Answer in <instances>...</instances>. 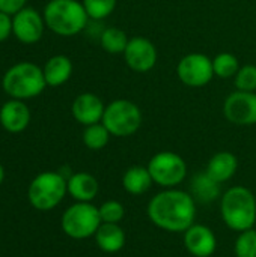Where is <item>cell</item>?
Listing matches in <instances>:
<instances>
[{
    "label": "cell",
    "instance_id": "obj_1",
    "mask_svg": "<svg viewBox=\"0 0 256 257\" xmlns=\"http://www.w3.org/2000/svg\"><path fill=\"white\" fill-rule=\"evenodd\" d=\"M149 221L170 233H184L196 220V200L187 191L163 188L146 206Z\"/></svg>",
    "mask_w": 256,
    "mask_h": 257
},
{
    "label": "cell",
    "instance_id": "obj_28",
    "mask_svg": "<svg viewBox=\"0 0 256 257\" xmlns=\"http://www.w3.org/2000/svg\"><path fill=\"white\" fill-rule=\"evenodd\" d=\"M235 87L243 92H255L256 90V66L244 65L235 75Z\"/></svg>",
    "mask_w": 256,
    "mask_h": 257
},
{
    "label": "cell",
    "instance_id": "obj_17",
    "mask_svg": "<svg viewBox=\"0 0 256 257\" xmlns=\"http://www.w3.org/2000/svg\"><path fill=\"white\" fill-rule=\"evenodd\" d=\"M237 169H238L237 157L228 151H222V152L214 154L210 158L205 172L214 181H217L219 184H223L234 178V175L237 173Z\"/></svg>",
    "mask_w": 256,
    "mask_h": 257
},
{
    "label": "cell",
    "instance_id": "obj_31",
    "mask_svg": "<svg viewBox=\"0 0 256 257\" xmlns=\"http://www.w3.org/2000/svg\"><path fill=\"white\" fill-rule=\"evenodd\" d=\"M3 179H5V169H3V166L0 164V184L3 182Z\"/></svg>",
    "mask_w": 256,
    "mask_h": 257
},
{
    "label": "cell",
    "instance_id": "obj_22",
    "mask_svg": "<svg viewBox=\"0 0 256 257\" xmlns=\"http://www.w3.org/2000/svg\"><path fill=\"white\" fill-rule=\"evenodd\" d=\"M127 33L118 27H107L100 35V44L106 53L110 54H124L128 45Z\"/></svg>",
    "mask_w": 256,
    "mask_h": 257
},
{
    "label": "cell",
    "instance_id": "obj_29",
    "mask_svg": "<svg viewBox=\"0 0 256 257\" xmlns=\"http://www.w3.org/2000/svg\"><path fill=\"white\" fill-rule=\"evenodd\" d=\"M26 0H0V11L5 14H17L24 8Z\"/></svg>",
    "mask_w": 256,
    "mask_h": 257
},
{
    "label": "cell",
    "instance_id": "obj_30",
    "mask_svg": "<svg viewBox=\"0 0 256 257\" xmlns=\"http://www.w3.org/2000/svg\"><path fill=\"white\" fill-rule=\"evenodd\" d=\"M11 32H12V20L9 18V14L0 11V42L8 39Z\"/></svg>",
    "mask_w": 256,
    "mask_h": 257
},
{
    "label": "cell",
    "instance_id": "obj_10",
    "mask_svg": "<svg viewBox=\"0 0 256 257\" xmlns=\"http://www.w3.org/2000/svg\"><path fill=\"white\" fill-rule=\"evenodd\" d=\"M225 117L240 126H249L256 123V93L237 90L225 99L223 104Z\"/></svg>",
    "mask_w": 256,
    "mask_h": 257
},
{
    "label": "cell",
    "instance_id": "obj_24",
    "mask_svg": "<svg viewBox=\"0 0 256 257\" xmlns=\"http://www.w3.org/2000/svg\"><path fill=\"white\" fill-rule=\"evenodd\" d=\"M213 68L214 75L220 78H231L237 75L241 66L237 56H234L232 53H220L213 59Z\"/></svg>",
    "mask_w": 256,
    "mask_h": 257
},
{
    "label": "cell",
    "instance_id": "obj_8",
    "mask_svg": "<svg viewBox=\"0 0 256 257\" xmlns=\"http://www.w3.org/2000/svg\"><path fill=\"white\" fill-rule=\"evenodd\" d=\"M146 167L154 184L163 188H177L187 176L186 161L181 155L172 151H161L155 154Z\"/></svg>",
    "mask_w": 256,
    "mask_h": 257
},
{
    "label": "cell",
    "instance_id": "obj_13",
    "mask_svg": "<svg viewBox=\"0 0 256 257\" xmlns=\"http://www.w3.org/2000/svg\"><path fill=\"white\" fill-rule=\"evenodd\" d=\"M184 247L195 257H211L217 248L216 233L204 224L193 223L184 233Z\"/></svg>",
    "mask_w": 256,
    "mask_h": 257
},
{
    "label": "cell",
    "instance_id": "obj_25",
    "mask_svg": "<svg viewBox=\"0 0 256 257\" xmlns=\"http://www.w3.org/2000/svg\"><path fill=\"white\" fill-rule=\"evenodd\" d=\"M234 253L235 257H256V230L253 227L238 233Z\"/></svg>",
    "mask_w": 256,
    "mask_h": 257
},
{
    "label": "cell",
    "instance_id": "obj_2",
    "mask_svg": "<svg viewBox=\"0 0 256 257\" xmlns=\"http://www.w3.org/2000/svg\"><path fill=\"white\" fill-rule=\"evenodd\" d=\"M220 215L228 229L240 233L256 223V197L247 187H231L220 197Z\"/></svg>",
    "mask_w": 256,
    "mask_h": 257
},
{
    "label": "cell",
    "instance_id": "obj_19",
    "mask_svg": "<svg viewBox=\"0 0 256 257\" xmlns=\"http://www.w3.org/2000/svg\"><path fill=\"white\" fill-rule=\"evenodd\" d=\"M190 194L199 203H213L220 197V184L205 170L198 172L190 181Z\"/></svg>",
    "mask_w": 256,
    "mask_h": 257
},
{
    "label": "cell",
    "instance_id": "obj_20",
    "mask_svg": "<svg viewBox=\"0 0 256 257\" xmlns=\"http://www.w3.org/2000/svg\"><path fill=\"white\" fill-rule=\"evenodd\" d=\"M42 71H44L47 86L57 87L69 80L72 74V63L69 57L59 54V56H53L51 59H48Z\"/></svg>",
    "mask_w": 256,
    "mask_h": 257
},
{
    "label": "cell",
    "instance_id": "obj_16",
    "mask_svg": "<svg viewBox=\"0 0 256 257\" xmlns=\"http://www.w3.org/2000/svg\"><path fill=\"white\" fill-rule=\"evenodd\" d=\"M68 194L75 202H92L100 191V184L97 178L88 172H77L72 173L68 181Z\"/></svg>",
    "mask_w": 256,
    "mask_h": 257
},
{
    "label": "cell",
    "instance_id": "obj_7",
    "mask_svg": "<svg viewBox=\"0 0 256 257\" xmlns=\"http://www.w3.org/2000/svg\"><path fill=\"white\" fill-rule=\"evenodd\" d=\"M101 122L112 136L130 137L136 134L142 125V111L128 99H115L106 105Z\"/></svg>",
    "mask_w": 256,
    "mask_h": 257
},
{
    "label": "cell",
    "instance_id": "obj_21",
    "mask_svg": "<svg viewBox=\"0 0 256 257\" xmlns=\"http://www.w3.org/2000/svg\"><path fill=\"white\" fill-rule=\"evenodd\" d=\"M154 184L148 167L143 166H133L125 170L122 176V187L131 196H142L145 194L151 185Z\"/></svg>",
    "mask_w": 256,
    "mask_h": 257
},
{
    "label": "cell",
    "instance_id": "obj_23",
    "mask_svg": "<svg viewBox=\"0 0 256 257\" xmlns=\"http://www.w3.org/2000/svg\"><path fill=\"white\" fill-rule=\"evenodd\" d=\"M110 133L109 130L103 125V122L89 125L83 131V143L88 149L91 151H101L109 145L110 140Z\"/></svg>",
    "mask_w": 256,
    "mask_h": 257
},
{
    "label": "cell",
    "instance_id": "obj_26",
    "mask_svg": "<svg viewBox=\"0 0 256 257\" xmlns=\"http://www.w3.org/2000/svg\"><path fill=\"white\" fill-rule=\"evenodd\" d=\"M118 0H83V6L92 20L107 18L116 8Z\"/></svg>",
    "mask_w": 256,
    "mask_h": 257
},
{
    "label": "cell",
    "instance_id": "obj_6",
    "mask_svg": "<svg viewBox=\"0 0 256 257\" xmlns=\"http://www.w3.org/2000/svg\"><path fill=\"white\" fill-rule=\"evenodd\" d=\"M100 211L92 202H75L71 205L60 218V227L71 239H88L95 236L101 226Z\"/></svg>",
    "mask_w": 256,
    "mask_h": 257
},
{
    "label": "cell",
    "instance_id": "obj_9",
    "mask_svg": "<svg viewBox=\"0 0 256 257\" xmlns=\"http://www.w3.org/2000/svg\"><path fill=\"white\" fill-rule=\"evenodd\" d=\"M177 75L189 87H204L214 77L213 59L202 53H190L178 62Z\"/></svg>",
    "mask_w": 256,
    "mask_h": 257
},
{
    "label": "cell",
    "instance_id": "obj_12",
    "mask_svg": "<svg viewBox=\"0 0 256 257\" xmlns=\"http://www.w3.org/2000/svg\"><path fill=\"white\" fill-rule=\"evenodd\" d=\"M44 18L33 8H23L14 15L12 32L18 41L24 44H35L44 33Z\"/></svg>",
    "mask_w": 256,
    "mask_h": 257
},
{
    "label": "cell",
    "instance_id": "obj_18",
    "mask_svg": "<svg viewBox=\"0 0 256 257\" xmlns=\"http://www.w3.org/2000/svg\"><path fill=\"white\" fill-rule=\"evenodd\" d=\"M94 238L98 248L109 254L121 251L125 245V230L113 223H101Z\"/></svg>",
    "mask_w": 256,
    "mask_h": 257
},
{
    "label": "cell",
    "instance_id": "obj_15",
    "mask_svg": "<svg viewBox=\"0 0 256 257\" xmlns=\"http://www.w3.org/2000/svg\"><path fill=\"white\" fill-rule=\"evenodd\" d=\"M30 122V111L21 99H12L0 107V123L9 133H21Z\"/></svg>",
    "mask_w": 256,
    "mask_h": 257
},
{
    "label": "cell",
    "instance_id": "obj_4",
    "mask_svg": "<svg viewBox=\"0 0 256 257\" xmlns=\"http://www.w3.org/2000/svg\"><path fill=\"white\" fill-rule=\"evenodd\" d=\"M3 90L14 99H29L38 96L47 86L44 71L29 62L14 65L3 75Z\"/></svg>",
    "mask_w": 256,
    "mask_h": 257
},
{
    "label": "cell",
    "instance_id": "obj_3",
    "mask_svg": "<svg viewBox=\"0 0 256 257\" xmlns=\"http://www.w3.org/2000/svg\"><path fill=\"white\" fill-rule=\"evenodd\" d=\"M89 15L77 0H50L44 11V21L50 30L60 36H74L88 24Z\"/></svg>",
    "mask_w": 256,
    "mask_h": 257
},
{
    "label": "cell",
    "instance_id": "obj_5",
    "mask_svg": "<svg viewBox=\"0 0 256 257\" xmlns=\"http://www.w3.org/2000/svg\"><path fill=\"white\" fill-rule=\"evenodd\" d=\"M66 179L59 172H42L33 178L27 190L30 205L38 211L54 209L66 196Z\"/></svg>",
    "mask_w": 256,
    "mask_h": 257
},
{
    "label": "cell",
    "instance_id": "obj_11",
    "mask_svg": "<svg viewBox=\"0 0 256 257\" xmlns=\"http://www.w3.org/2000/svg\"><path fill=\"white\" fill-rule=\"evenodd\" d=\"M124 57L130 69H133L134 72L145 74L155 66L158 53L155 45L149 39L143 36H134L128 41V45L124 51Z\"/></svg>",
    "mask_w": 256,
    "mask_h": 257
},
{
    "label": "cell",
    "instance_id": "obj_27",
    "mask_svg": "<svg viewBox=\"0 0 256 257\" xmlns=\"http://www.w3.org/2000/svg\"><path fill=\"white\" fill-rule=\"evenodd\" d=\"M98 211L103 223L119 224L125 217V208L119 200H107L98 208Z\"/></svg>",
    "mask_w": 256,
    "mask_h": 257
},
{
    "label": "cell",
    "instance_id": "obj_14",
    "mask_svg": "<svg viewBox=\"0 0 256 257\" xmlns=\"http://www.w3.org/2000/svg\"><path fill=\"white\" fill-rule=\"evenodd\" d=\"M71 110H72L74 119L78 123L89 126V125H94V123H98L103 120L106 105L95 93L86 92V93L78 95L74 99Z\"/></svg>",
    "mask_w": 256,
    "mask_h": 257
}]
</instances>
